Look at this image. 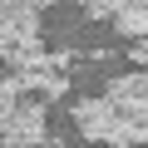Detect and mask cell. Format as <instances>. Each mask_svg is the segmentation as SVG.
Instances as JSON below:
<instances>
[{
    "label": "cell",
    "instance_id": "cell-3",
    "mask_svg": "<svg viewBox=\"0 0 148 148\" xmlns=\"http://www.w3.org/2000/svg\"><path fill=\"white\" fill-rule=\"evenodd\" d=\"M30 35H40V10L5 0V10H0V45H15V40H30Z\"/></svg>",
    "mask_w": 148,
    "mask_h": 148
},
{
    "label": "cell",
    "instance_id": "cell-5",
    "mask_svg": "<svg viewBox=\"0 0 148 148\" xmlns=\"http://www.w3.org/2000/svg\"><path fill=\"white\" fill-rule=\"evenodd\" d=\"M84 15H94V20H114L119 10H123V0H74Z\"/></svg>",
    "mask_w": 148,
    "mask_h": 148
},
{
    "label": "cell",
    "instance_id": "cell-4",
    "mask_svg": "<svg viewBox=\"0 0 148 148\" xmlns=\"http://www.w3.org/2000/svg\"><path fill=\"white\" fill-rule=\"evenodd\" d=\"M114 30L123 40H143L148 35V5H138V0H123V10L114 15Z\"/></svg>",
    "mask_w": 148,
    "mask_h": 148
},
{
    "label": "cell",
    "instance_id": "cell-6",
    "mask_svg": "<svg viewBox=\"0 0 148 148\" xmlns=\"http://www.w3.org/2000/svg\"><path fill=\"white\" fill-rule=\"evenodd\" d=\"M128 59H133V64H143V69H148V35H143V40H133V49H128Z\"/></svg>",
    "mask_w": 148,
    "mask_h": 148
},
{
    "label": "cell",
    "instance_id": "cell-1",
    "mask_svg": "<svg viewBox=\"0 0 148 148\" xmlns=\"http://www.w3.org/2000/svg\"><path fill=\"white\" fill-rule=\"evenodd\" d=\"M74 123H79L84 138L94 143H138V123L104 94V99H79L74 104Z\"/></svg>",
    "mask_w": 148,
    "mask_h": 148
},
{
    "label": "cell",
    "instance_id": "cell-7",
    "mask_svg": "<svg viewBox=\"0 0 148 148\" xmlns=\"http://www.w3.org/2000/svg\"><path fill=\"white\" fill-rule=\"evenodd\" d=\"M10 5H30V10H49L54 0H10Z\"/></svg>",
    "mask_w": 148,
    "mask_h": 148
},
{
    "label": "cell",
    "instance_id": "cell-8",
    "mask_svg": "<svg viewBox=\"0 0 148 148\" xmlns=\"http://www.w3.org/2000/svg\"><path fill=\"white\" fill-rule=\"evenodd\" d=\"M138 5H148V0H138Z\"/></svg>",
    "mask_w": 148,
    "mask_h": 148
},
{
    "label": "cell",
    "instance_id": "cell-2",
    "mask_svg": "<svg viewBox=\"0 0 148 148\" xmlns=\"http://www.w3.org/2000/svg\"><path fill=\"white\" fill-rule=\"evenodd\" d=\"M45 104L49 99H40V104H15L10 114H0L5 119V143H54L49 133H45Z\"/></svg>",
    "mask_w": 148,
    "mask_h": 148
}]
</instances>
